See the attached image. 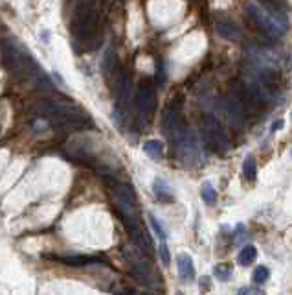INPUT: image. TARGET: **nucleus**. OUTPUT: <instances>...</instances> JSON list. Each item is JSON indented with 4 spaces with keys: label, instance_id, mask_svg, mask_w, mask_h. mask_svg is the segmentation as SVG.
<instances>
[{
    "label": "nucleus",
    "instance_id": "f03ea898",
    "mask_svg": "<svg viewBox=\"0 0 292 295\" xmlns=\"http://www.w3.org/2000/svg\"><path fill=\"white\" fill-rule=\"evenodd\" d=\"M174 148H177V157L184 164V168H195L197 164L202 163L201 142H199L195 133H191L189 129H186L174 141Z\"/></svg>",
    "mask_w": 292,
    "mask_h": 295
},
{
    "label": "nucleus",
    "instance_id": "4be33fe9",
    "mask_svg": "<svg viewBox=\"0 0 292 295\" xmlns=\"http://www.w3.org/2000/svg\"><path fill=\"white\" fill-rule=\"evenodd\" d=\"M283 128V120H278V124L276 126H272V131H276V129H281Z\"/></svg>",
    "mask_w": 292,
    "mask_h": 295
},
{
    "label": "nucleus",
    "instance_id": "ddd939ff",
    "mask_svg": "<svg viewBox=\"0 0 292 295\" xmlns=\"http://www.w3.org/2000/svg\"><path fill=\"white\" fill-rule=\"evenodd\" d=\"M201 196H202V199H204L206 205H213V203L217 201V190H215V186L211 185L209 181H204V183H202Z\"/></svg>",
    "mask_w": 292,
    "mask_h": 295
},
{
    "label": "nucleus",
    "instance_id": "6e6552de",
    "mask_svg": "<svg viewBox=\"0 0 292 295\" xmlns=\"http://www.w3.org/2000/svg\"><path fill=\"white\" fill-rule=\"evenodd\" d=\"M153 190H154V196L158 198V201H162V203H171V201H174L173 190H171V186L167 185V183H166L164 179H154Z\"/></svg>",
    "mask_w": 292,
    "mask_h": 295
},
{
    "label": "nucleus",
    "instance_id": "a211bd4d",
    "mask_svg": "<svg viewBox=\"0 0 292 295\" xmlns=\"http://www.w3.org/2000/svg\"><path fill=\"white\" fill-rule=\"evenodd\" d=\"M57 260H61V262H65V264H70V266H85L90 262V258H83V256H79V255H74V256H61V258H57Z\"/></svg>",
    "mask_w": 292,
    "mask_h": 295
},
{
    "label": "nucleus",
    "instance_id": "2eb2a0df",
    "mask_svg": "<svg viewBox=\"0 0 292 295\" xmlns=\"http://www.w3.org/2000/svg\"><path fill=\"white\" fill-rule=\"evenodd\" d=\"M116 65H118V59H116V52L114 50H109L105 54V61H103V72L107 76H110L114 71H116Z\"/></svg>",
    "mask_w": 292,
    "mask_h": 295
},
{
    "label": "nucleus",
    "instance_id": "39448f33",
    "mask_svg": "<svg viewBox=\"0 0 292 295\" xmlns=\"http://www.w3.org/2000/svg\"><path fill=\"white\" fill-rule=\"evenodd\" d=\"M131 100H132V79L127 72H123V74L118 78V83H116V101H118V109L129 111Z\"/></svg>",
    "mask_w": 292,
    "mask_h": 295
},
{
    "label": "nucleus",
    "instance_id": "7ed1b4c3",
    "mask_svg": "<svg viewBox=\"0 0 292 295\" xmlns=\"http://www.w3.org/2000/svg\"><path fill=\"white\" fill-rule=\"evenodd\" d=\"M136 107H138L140 118L144 122H147L153 116L154 109H157V93H154V87L149 81L140 85L138 93H136Z\"/></svg>",
    "mask_w": 292,
    "mask_h": 295
},
{
    "label": "nucleus",
    "instance_id": "dca6fc26",
    "mask_svg": "<svg viewBox=\"0 0 292 295\" xmlns=\"http://www.w3.org/2000/svg\"><path fill=\"white\" fill-rule=\"evenodd\" d=\"M268 279H270V269L266 268V266H258V268L254 269L252 281L256 282V284H265Z\"/></svg>",
    "mask_w": 292,
    "mask_h": 295
},
{
    "label": "nucleus",
    "instance_id": "412c9836",
    "mask_svg": "<svg viewBox=\"0 0 292 295\" xmlns=\"http://www.w3.org/2000/svg\"><path fill=\"white\" fill-rule=\"evenodd\" d=\"M209 281H211V279L209 277H202L201 281V284H199V286H201V290H209V286H211V284H209Z\"/></svg>",
    "mask_w": 292,
    "mask_h": 295
},
{
    "label": "nucleus",
    "instance_id": "f257e3e1",
    "mask_svg": "<svg viewBox=\"0 0 292 295\" xmlns=\"http://www.w3.org/2000/svg\"><path fill=\"white\" fill-rule=\"evenodd\" d=\"M246 11H248L250 19L261 28L263 33L268 36L270 39H279L281 36H285L287 21H285V17L281 13H270L268 9L256 4V2L246 6Z\"/></svg>",
    "mask_w": 292,
    "mask_h": 295
},
{
    "label": "nucleus",
    "instance_id": "9d476101",
    "mask_svg": "<svg viewBox=\"0 0 292 295\" xmlns=\"http://www.w3.org/2000/svg\"><path fill=\"white\" fill-rule=\"evenodd\" d=\"M243 177L250 183L258 177V161L254 155H246V159L243 161Z\"/></svg>",
    "mask_w": 292,
    "mask_h": 295
},
{
    "label": "nucleus",
    "instance_id": "f3484780",
    "mask_svg": "<svg viewBox=\"0 0 292 295\" xmlns=\"http://www.w3.org/2000/svg\"><path fill=\"white\" fill-rule=\"evenodd\" d=\"M259 6L270 9V13H279L285 9V0H259Z\"/></svg>",
    "mask_w": 292,
    "mask_h": 295
},
{
    "label": "nucleus",
    "instance_id": "423d86ee",
    "mask_svg": "<svg viewBox=\"0 0 292 295\" xmlns=\"http://www.w3.org/2000/svg\"><path fill=\"white\" fill-rule=\"evenodd\" d=\"M177 268H179V277L182 282H191L195 279V266L188 253H180L177 258Z\"/></svg>",
    "mask_w": 292,
    "mask_h": 295
},
{
    "label": "nucleus",
    "instance_id": "9b49d317",
    "mask_svg": "<svg viewBox=\"0 0 292 295\" xmlns=\"http://www.w3.org/2000/svg\"><path fill=\"white\" fill-rule=\"evenodd\" d=\"M256 258H258V249L254 246H244L237 255V262L241 266H250Z\"/></svg>",
    "mask_w": 292,
    "mask_h": 295
},
{
    "label": "nucleus",
    "instance_id": "1a4fd4ad",
    "mask_svg": "<svg viewBox=\"0 0 292 295\" xmlns=\"http://www.w3.org/2000/svg\"><path fill=\"white\" fill-rule=\"evenodd\" d=\"M144 151L149 159H153V161H162V157H164V142L157 141V138L147 141L144 144Z\"/></svg>",
    "mask_w": 292,
    "mask_h": 295
},
{
    "label": "nucleus",
    "instance_id": "f8f14e48",
    "mask_svg": "<svg viewBox=\"0 0 292 295\" xmlns=\"http://www.w3.org/2000/svg\"><path fill=\"white\" fill-rule=\"evenodd\" d=\"M149 223H151V229L154 231L158 240H160V242H167V229L154 214H149Z\"/></svg>",
    "mask_w": 292,
    "mask_h": 295
},
{
    "label": "nucleus",
    "instance_id": "4468645a",
    "mask_svg": "<svg viewBox=\"0 0 292 295\" xmlns=\"http://www.w3.org/2000/svg\"><path fill=\"white\" fill-rule=\"evenodd\" d=\"M213 277L221 282H228L231 279V266L223 262V264H217L213 268Z\"/></svg>",
    "mask_w": 292,
    "mask_h": 295
},
{
    "label": "nucleus",
    "instance_id": "5701e85b",
    "mask_svg": "<svg viewBox=\"0 0 292 295\" xmlns=\"http://www.w3.org/2000/svg\"><path fill=\"white\" fill-rule=\"evenodd\" d=\"M174 295H184V293H182V291H177V293H174Z\"/></svg>",
    "mask_w": 292,
    "mask_h": 295
},
{
    "label": "nucleus",
    "instance_id": "20e7f679",
    "mask_svg": "<svg viewBox=\"0 0 292 295\" xmlns=\"http://www.w3.org/2000/svg\"><path fill=\"white\" fill-rule=\"evenodd\" d=\"M202 131H204L206 141L209 142V146H211V148H215V150H221V151H224L228 148L226 133H224L223 126H221V122H219L215 116H206L204 126H202Z\"/></svg>",
    "mask_w": 292,
    "mask_h": 295
},
{
    "label": "nucleus",
    "instance_id": "0eeeda50",
    "mask_svg": "<svg viewBox=\"0 0 292 295\" xmlns=\"http://www.w3.org/2000/svg\"><path fill=\"white\" fill-rule=\"evenodd\" d=\"M215 30H217V33L223 37V39L231 41V43H237V41L241 39V30L233 22H217Z\"/></svg>",
    "mask_w": 292,
    "mask_h": 295
},
{
    "label": "nucleus",
    "instance_id": "aec40b11",
    "mask_svg": "<svg viewBox=\"0 0 292 295\" xmlns=\"http://www.w3.org/2000/svg\"><path fill=\"white\" fill-rule=\"evenodd\" d=\"M237 295H265V291L261 288H254V286H246V288H241L239 293Z\"/></svg>",
    "mask_w": 292,
    "mask_h": 295
},
{
    "label": "nucleus",
    "instance_id": "6ab92c4d",
    "mask_svg": "<svg viewBox=\"0 0 292 295\" xmlns=\"http://www.w3.org/2000/svg\"><path fill=\"white\" fill-rule=\"evenodd\" d=\"M158 253H160V258H162V262H164V266H169L171 264V255H169V249H167V242H160V249H158Z\"/></svg>",
    "mask_w": 292,
    "mask_h": 295
}]
</instances>
